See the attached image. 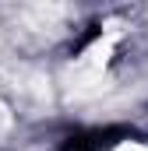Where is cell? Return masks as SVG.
<instances>
[{
  "instance_id": "6da1fadb",
  "label": "cell",
  "mask_w": 148,
  "mask_h": 151,
  "mask_svg": "<svg viewBox=\"0 0 148 151\" xmlns=\"http://www.w3.org/2000/svg\"><path fill=\"white\" fill-rule=\"evenodd\" d=\"M131 130L127 127H102V130H74L60 141L57 151H106L120 141H127Z\"/></svg>"
},
{
  "instance_id": "7a4b0ae2",
  "label": "cell",
  "mask_w": 148,
  "mask_h": 151,
  "mask_svg": "<svg viewBox=\"0 0 148 151\" xmlns=\"http://www.w3.org/2000/svg\"><path fill=\"white\" fill-rule=\"evenodd\" d=\"M99 35H102V25H99V21H92V25H88V28L78 35V42L71 46V56H81V53H85V49H88V46H92Z\"/></svg>"
}]
</instances>
